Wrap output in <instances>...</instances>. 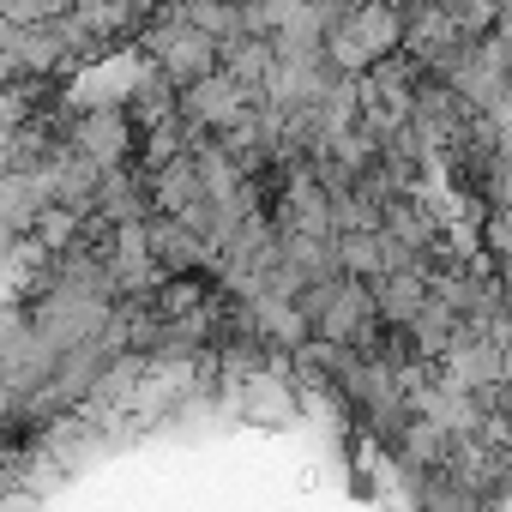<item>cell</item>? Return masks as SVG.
I'll list each match as a JSON object with an SVG mask.
<instances>
[{"label":"cell","instance_id":"7a4b0ae2","mask_svg":"<svg viewBox=\"0 0 512 512\" xmlns=\"http://www.w3.org/2000/svg\"><path fill=\"white\" fill-rule=\"evenodd\" d=\"M139 55H145L169 85H193V79L217 73V37H205L199 25H187L175 7H163V13L139 31Z\"/></svg>","mask_w":512,"mask_h":512},{"label":"cell","instance_id":"6da1fadb","mask_svg":"<svg viewBox=\"0 0 512 512\" xmlns=\"http://www.w3.org/2000/svg\"><path fill=\"white\" fill-rule=\"evenodd\" d=\"M398 43H404V13L392 0H338V19L326 31V61L338 73L362 79L368 67L398 55Z\"/></svg>","mask_w":512,"mask_h":512},{"label":"cell","instance_id":"3957f363","mask_svg":"<svg viewBox=\"0 0 512 512\" xmlns=\"http://www.w3.org/2000/svg\"><path fill=\"white\" fill-rule=\"evenodd\" d=\"M67 145L79 157H91L97 169H121L139 145V121L121 109V103H91V109H73V127H67Z\"/></svg>","mask_w":512,"mask_h":512},{"label":"cell","instance_id":"5b68a950","mask_svg":"<svg viewBox=\"0 0 512 512\" xmlns=\"http://www.w3.org/2000/svg\"><path fill=\"white\" fill-rule=\"evenodd\" d=\"M7 79H13V67H7V61H0V85H7Z\"/></svg>","mask_w":512,"mask_h":512},{"label":"cell","instance_id":"277c9868","mask_svg":"<svg viewBox=\"0 0 512 512\" xmlns=\"http://www.w3.org/2000/svg\"><path fill=\"white\" fill-rule=\"evenodd\" d=\"M253 103H260V91H247V85L229 79L223 67L205 73V79H193V85H181V121H187L193 133H229L235 121L253 115Z\"/></svg>","mask_w":512,"mask_h":512}]
</instances>
